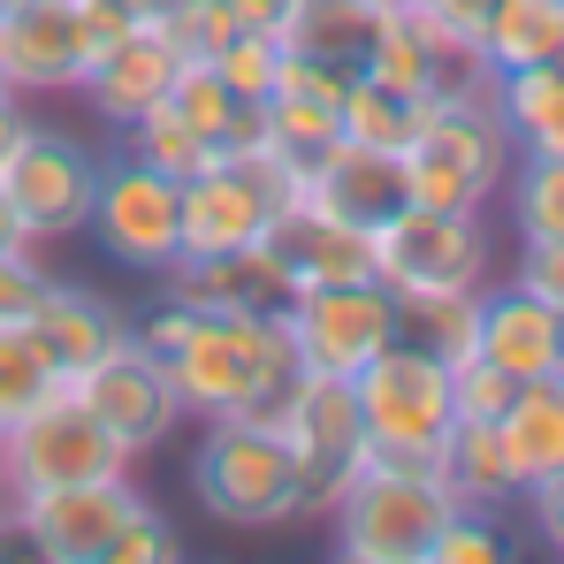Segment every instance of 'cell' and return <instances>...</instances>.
Listing matches in <instances>:
<instances>
[{
	"label": "cell",
	"mask_w": 564,
	"mask_h": 564,
	"mask_svg": "<svg viewBox=\"0 0 564 564\" xmlns=\"http://www.w3.org/2000/svg\"><path fill=\"white\" fill-rule=\"evenodd\" d=\"M69 397L93 412L99 427L130 451V458H145V451H161L176 427H184V397H176V381L169 367L153 359V344L130 328L115 351H99L85 375H69Z\"/></svg>",
	"instance_id": "cell-12"
},
{
	"label": "cell",
	"mask_w": 564,
	"mask_h": 564,
	"mask_svg": "<svg viewBox=\"0 0 564 564\" xmlns=\"http://www.w3.org/2000/svg\"><path fill=\"white\" fill-rule=\"evenodd\" d=\"M31 328H39V344H46V359L62 367V381L85 375L99 351H115L122 336H130V321L93 297L85 282H46V297H39V313H31Z\"/></svg>",
	"instance_id": "cell-20"
},
{
	"label": "cell",
	"mask_w": 564,
	"mask_h": 564,
	"mask_svg": "<svg viewBox=\"0 0 564 564\" xmlns=\"http://www.w3.org/2000/svg\"><path fill=\"white\" fill-rule=\"evenodd\" d=\"M8 8H23V0H0V15H8Z\"/></svg>",
	"instance_id": "cell-46"
},
{
	"label": "cell",
	"mask_w": 564,
	"mask_h": 564,
	"mask_svg": "<svg viewBox=\"0 0 564 564\" xmlns=\"http://www.w3.org/2000/svg\"><path fill=\"white\" fill-rule=\"evenodd\" d=\"M519 145L496 115V99H443L427 115V130L404 145V184H412V206H466V214H488L503 198V176H511Z\"/></svg>",
	"instance_id": "cell-5"
},
{
	"label": "cell",
	"mask_w": 564,
	"mask_h": 564,
	"mask_svg": "<svg viewBox=\"0 0 564 564\" xmlns=\"http://www.w3.org/2000/svg\"><path fill=\"white\" fill-rule=\"evenodd\" d=\"M176 557H184V542H176V527H169L153 503H145V511L115 534V550H107V564H176Z\"/></svg>",
	"instance_id": "cell-38"
},
{
	"label": "cell",
	"mask_w": 564,
	"mask_h": 564,
	"mask_svg": "<svg viewBox=\"0 0 564 564\" xmlns=\"http://www.w3.org/2000/svg\"><path fill=\"white\" fill-rule=\"evenodd\" d=\"M367 8H375V15H404L412 0H367Z\"/></svg>",
	"instance_id": "cell-44"
},
{
	"label": "cell",
	"mask_w": 564,
	"mask_h": 564,
	"mask_svg": "<svg viewBox=\"0 0 564 564\" xmlns=\"http://www.w3.org/2000/svg\"><path fill=\"white\" fill-rule=\"evenodd\" d=\"M397 336L427 344L435 359H473L480 336V290H435V297H397Z\"/></svg>",
	"instance_id": "cell-29"
},
{
	"label": "cell",
	"mask_w": 564,
	"mask_h": 564,
	"mask_svg": "<svg viewBox=\"0 0 564 564\" xmlns=\"http://www.w3.org/2000/svg\"><path fill=\"white\" fill-rule=\"evenodd\" d=\"M161 39L184 54V62H214V46L237 31V15H229V0H161Z\"/></svg>",
	"instance_id": "cell-34"
},
{
	"label": "cell",
	"mask_w": 564,
	"mask_h": 564,
	"mask_svg": "<svg viewBox=\"0 0 564 564\" xmlns=\"http://www.w3.org/2000/svg\"><path fill=\"white\" fill-rule=\"evenodd\" d=\"M69 381L46 359L39 328H0V427H15L23 412H39L46 397H62Z\"/></svg>",
	"instance_id": "cell-30"
},
{
	"label": "cell",
	"mask_w": 564,
	"mask_h": 564,
	"mask_svg": "<svg viewBox=\"0 0 564 564\" xmlns=\"http://www.w3.org/2000/svg\"><path fill=\"white\" fill-rule=\"evenodd\" d=\"M511 557V542L496 534V511H451V527L435 534V557L427 564H503Z\"/></svg>",
	"instance_id": "cell-35"
},
{
	"label": "cell",
	"mask_w": 564,
	"mask_h": 564,
	"mask_svg": "<svg viewBox=\"0 0 564 564\" xmlns=\"http://www.w3.org/2000/svg\"><path fill=\"white\" fill-rule=\"evenodd\" d=\"M46 268L31 260V245H15V252H0V328H31V313H39V297H46Z\"/></svg>",
	"instance_id": "cell-36"
},
{
	"label": "cell",
	"mask_w": 564,
	"mask_h": 564,
	"mask_svg": "<svg viewBox=\"0 0 564 564\" xmlns=\"http://www.w3.org/2000/svg\"><path fill=\"white\" fill-rule=\"evenodd\" d=\"M511 389H519V381L496 375L488 359H458V367H451V404H458V420H496V412L511 404Z\"/></svg>",
	"instance_id": "cell-37"
},
{
	"label": "cell",
	"mask_w": 564,
	"mask_h": 564,
	"mask_svg": "<svg viewBox=\"0 0 564 564\" xmlns=\"http://www.w3.org/2000/svg\"><path fill=\"white\" fill-rule=\"evenodd\" d=\"M527 511H534V534L564 557V473H550V480L527 488Z\"/></svg>",
	"instance_id": "cell-39"
},
{
	"label": "cell",
	"mask_w": 564,
	"mask_h": 564,
	"mask_svg": "<svg viewBox=\"0 0 564 564\" xmlns=\"http://www.w3.org/2000/svg\"><path fill=\"white\" fill-rule=\"evenodd\" d=\"M557 69H564V54H557Z\"/></svg>",
	"instance_id": "cell-48"
},
{
	"label": "cell",
	"mask_w": 564,
	"mask_h": 564,
	"mask_svg": "<svg viewBox=\"0 0 564 564\" xmlns=\"http://www.w3.org/2000/svg\"><path fill=\"white\" fill-rule=\"evenodd\" d=\"M375 39H381V15L367 0H297V23H290L282 46H297V54H313V62L359 77V69L375 62Z\"/></svg>",
	"instance_id": "cell-26"
},
{
	"label": "cell",
	"mask_w": 564,
	"mask_h": 564,
	"mask_svg": "<svg viewBox=\"0 0 564 564\" xmlns=\"http://www.w3.org/2000/svg\"><path fill=\"white\" fill-rule=\"evenodd\" d=\"M130 153H138V161H153V169H161V176H176V184H191L198 169H214V161H221V153L191 130L169 99H161V107H145V115L130 122Z\"/></svg>",
	"instance_id": "cell-31"
},
{
	"label": "cell",
	"mask_w": 564,
	"mask_h": 564,
	"mask_svg": "<svg viewBox=\"0 0 564 564\" xmlns=\"http://www.w3.org/2000/svg\"><path fill=\"white\" fill-rule=\"evenodd\" d=\"M443 480H451V496L466 511H503V503L527 496L511 458H503L496 420H451V435H443Z\"/></svg>",
	"instance_id": "cell-24"
},
{
	"label": "cell",
	"mask_w": 564,
	"mask_h": 564,
	"mask_svg": "<svg viewBox=\"0 0 564 564\" xmlns=\"http://www.w3.org/2000/svg\"><path fill=\"white\" fill-rule=\"evenodd\" d=\"M93 229L107 245V260L138 268V275H161L176 268L184 252V184L161 176L153 161H99V191H93Z\"/></svg>",
	"instance_id": "cell-10"
},
{
	"label": "cell",
	"mask_w": 564,
	"mask_h": 564,
	"mask_svg": "<svg viewBox=\"0 0 564 564\" xmlns=\"http://www.w3.org/2000/svg\"><path fill=\"white\" fill-rule=\"evenodd\" d=\"M282 328H290L305 375L351 381L375 351L397 344V290L375 282V275L328 282V290H297V297H282Z\"/></svg>",
	"instance_id": "cell-9"
},
{
	"label": "cell",
	"mask_w": 564,
	"mask_h": 564,
	"mask_svg": "<svg viewBox=\"0 0 564 564\" xmlns=\"http://www.w3.org/2000/svg\"><path fill=\"white\" fill-rule=\"evenodd\" d=\"M0 184H8V206L23 221L31 245L46 237H77L93 221V191H99V153L69 130H46V122H23V138L8 145L0 161Z\"/></svg>",
	"instance_id": "cell-8"
},
{
	"label": "cell",
	"mask_w": 564,
	"mask_h": 564,
	"mask_svg": "<svg viewBox=\"0 0 564 564\" xmlns=\"http://www.w3.org/2000/svg\"><path fill=\"white\" fill-rule=\"evenodd\" d=\"M15 245H31V237H23V221H15V206H8V184H0V252H15Z\"/></svg>",
	"instance_id": "cell-43"
},
{
	"label": "cell",
	"mask_w": 564,
	"mask_h": 564,
	"mask_svg": "<svg viewBox=\"0 0 564 564\" xmlns=\"http://www.w3.org/2000/svg\"><path fill=\"white\" fill-rule=\"evenodd\" d=\"M176 69H184V54L161 39V23H138V31H122L93 69H85V85H77V93L93 99L107 122H122V130H130L145 107H161V99L176 93Z\"/></svg>",
	"instance_id": "cell-18"
},
{
	"label": "cell",
	"mask_w": 564,
	"mask_h": 564,
	"mask_svg": "<svg viewBox=\"0 0 564 564\" xmlns=\"http://www.w3.org/2000/svg\"><path fill=\"white\" fill-rule=\"evenodd\" d=\"M496 115H503V130H511L519 153L564 161V69L557 62L503 69V77H496Z\"/></svg>",
	"instance_id": "cell-25"
},
{
	"label": "cell",
	"mask_w": 564,
	"mask_h": 564,
	"mask_svg": "<svg viewBox=\"0 0 564 564\" xmlns=\"http://www.w3.org/2000/svg\"><path fill=\"white\" fill-rule=\"evenodd\" d=\"M0 451H8V427H0Z\"/></svg>",
	"instance_id": "cell-47"
},
{
	"label": "cell",
	"mask_w": 564,
	"mask_h": 564,
	"mask_svg": "<svg viewBox=\"0 0 564 564\" xmlns=\"http://www.w3.org/2000/svg\"><path fill=\"white\" fill-rule=\"evenodd\" d=\"M297 198L336 214V221H359V229H381L397 206H412V184H404V153H375V145H351V138H328L321 153L297 161Z\"/></svg>",
	"instance_id": "cell-16"
},
{
	"label": "cell",
	"mask_w": 564,
	"mask_h": 564,
	"mask_svg": "<svg viewBox=\"0 0 564 564\" xmlns=\"http://www.w3.org/2000/svg\"><path fill=\"white\" fill-rule=\"evenodd\" d=\"M138 336L153 344V359L169 367L184 412L221 420V412H260L275 420L282 397L305 381L297 344L282 328V305H237V313H206V305H176L161 297Z\"/></svg>",
	"instance_id": "cell-1"
},
{
	"label": "cell",
	"mask_w": 564,
	"mask_h": 564,
	"mask_svg": "<svg viewBox=\"0 0 564 564\" xmlns=\"http://www.w3.org/2000/svg\"><path fill=\"white\" fill-rule=\"evenodd\" d=\"M458 496L435 466H389L367 458L359 480L336 496L328 527H336V557L351 564H427L435 557V534L451 527Z\"/></svg>",
	"instance_id": "cell-2"
},
{
	"label": "cell",
	"mask_w": 564,
	"mask_h": 564,
	"mask_svg": "<svg viewBox=\"0 0 564 564\" xmlns=\"http://www.w3.org/2000/svg\"><path fill=\"white\" fill-rule=\"evenodd\" d=\"M496 435H503V458H511V473H519V488L564 473V375L519 381L511 404L496 412Z\"/></svg>",
	"instance_id": "cell-21"
},
{
	"label": "cell",
	"mask_w": 564,
	"mask_h": 564,
	"mask_svg": "<svg viewBox=\"0 0 564 564\" xmlns=\"http://www.w3.org/2000/svg\"><path fill=\"white\" fill-rule=\"evenodd\" d=\"M169 107H176L191 130H198L214 153H221V130H229V115L245 107V93H229L214 62H184V69H176V93H169Z\"/></svg>",
	"instance_id": "cell-32"
},
{
	"label": "cell",
	"mask_w": 564,
	"mask_h": 564,
	"mask_svg": "<svg viewBox=\"0 0 564 564\" xmlns=\"http://www.w3.org/2000/svg\"><path fill=\"white\" fill-rule=\"evenodd\" d=\"M0 542H8V473H0Z\"/></svg>",
	"instance_id": "cell-45"
},
{
	"label": "cell",
	"mask_w": 564,
	"mask_h": 564,
	"mask_svg": "<svg viewBox=\"0 0 564 564\" xmlns=\"http://www.w3.org/2000/svg\"><path fill=\"white\" fill-rule=\"evenodd\" d=\"M503 214H511L519 245H564V161L519 153L503 176Z\"/></svg>",
	"instance_id": "cell-28"
},
{
	"label": "cell",
	"mask_w": 564,
	"mask_h": 564,
	"mask_svg": "<svg viewBox=\"0 0 564 564\" xmlns=\"http://www.w3.org/2000/svg\"><path fill=\"white\" fill-rule=\"evenodd\" d=\"M252 252L268 260V275L282 282V297L297 290H328V282H367L375 275V229L359 221H336L305 198H282L275 214L260 221Z\"/></svg>",
	"instance_id": "cell-14"
},
{
	"label": "cell",
	"mask_w": 564,
	"mask_h": 564,
	"mask_svg": "<svg viewBox=\"0 0 564 564\" xmlns=\"http://www.w3.org/2000/svg\"><path fill=\"white\" fill-rule=\"evenodd\" d=\"M275 427H282V443H290V466H297V519H328L336 496L367 466V420H359L351 381L305 375L282 397Z\"/></svg>",
	"instance_id": "cell-7"
},
{
	"label": "cell",
	"mask_w": 564,
	"mask_h": 564,
	"mask_svg": "<svg viewBox=\"0 0 564 564\" xmlns=\"http://www.w3.org/2000/svg\"><path fill=\"white\" fill-rule=\"evenodd\" d=\"M23 122H31V115H23V93H8V85H0V161H8V145L23 138Z\"/></svg>",
	"instance_id": "cell-42"
},
{
	"label": "cell",
	"mask_w": 564,
	"mask_h": 564,
	"mask_svg": "<svg viewBox=\"0 0 564 564\" xmlns=\"http://www.w3.org/2000/svg\"><path fill=\"white\" fill-rule=\"evenodd\" d=\"M473 359H488L496 375H511V381L564 375V313L550 305V297H534L527 282L480 290V336H473Z\"/></svg>",
	"instance_id": "cell-17"
},
{
	"label": "cell",
	"mask_w": 564,
	"mask_h": 564,
	"mask_svg": "<svg viewBox=\"0 0 564 564\" xmlns=\"http://www.w3.org/2000/svg\"><path fill=\"white\" fill-rule=\"evenodd\" d=\"M191 496L221 527H297V466L275 420L260 412H221L198 435Z\"/></svg>",
	"instance_id": "cell-3"
},
{
	"label": "cell",
	"mask_w": 564,
	"mask_h": 564,
	"mask_svg": "<svg viewBox=\"0 0 564 564\" xmlns=\"http://www.w3.org/2000/svg\"><path fill=\"white\" fill-rule=\"evenodd\" d=\"M496 237L488 214L466 206H397L375 229V282L397 297H435V290H488Z\"/></svg>",
	"instance_id": "cell-6"
},
{
	"label": "cell",
	"mask_w": 564,
	"mask_h": 564,
	"mask_svg": "<svg viewBox=\"0 0 564 564\" xmlns=\"http://www.w3.org/2000/svg\"><path fill=\"white\" fill-rule=\"evenodd\" d=\"M93 69L77 0H23L0 15V85L8 93H77Z\"/></svg>",
	"instance_id": "cell-15"
},
{
	"label": "cell",
	"mask_w": 564,
	"mask_h": 564,
	"mask_svg": "<svg viewBox=\"0 0 564 564\" xmlns=\"http://www.w3.org/2000/svg\"><path fill=\"white\" fill-rule=\"evenodd\" d=\"M214 69H221V85L245 99H268L275 93V69H282V39H268V31H229L221 46H214Z\"/></svg>",
	"instance_id": "cell-33"
},
{
	"label": "cell",
	"mask_w": 564,
	"mask_h": 564,
	"mask_svg": "<svg viewBox=\"0 0 564 564\" xmlns=\"http://www.w3.org/2000/svg\"><path fill=\"white\" fill-rule=\"evenodd\" d=\"M435 107H443L435 93H412V85H389L375 69H359V77L344 85V138H351V145H375V153H404V145L427 130Z\"/></svg>",
	"instance_id": "cell-23"
},
{
	"label": "cell",
	"mask_w": 564,
	"mask_h": 564,
	"mask_svg": "<svg viewBox=\"0 0 564 564\" xmlns=\"http://www.w3.org/2000/svg\"><path fill=\"white\" fill-rule=\"evenodd\" d=\"M480 54L488 69H534V62H557L564 54V0H496L480 15Z\"/></svg>",
	"instance_id": "cell-27"
},
{
	"label": "cell",
	"mask_w": 564,
	"mask_h": 564,
	"mask_svg": "<svg viewBox=\"0 0 564 564\" xmlns=\"http://www.w3.org/2000/svg\"><path fill=\"white\" fill-rule=\"evenodd\" d=\"M130 480H77V488H8V534L46 564H107L115 534L138 519Z\"/></svg>",
	"instance_id": "cell-11"
},
{
	"label": "cell",
	"mask_w": 564,
	"mask_h": 564,
	"mask_svg": "<svg viewBox=\"0 0 564 564\" xmlns=\"http://www.w3.org/2000/svg\"><path fill=\"white\" fill-rule=\"evenodd\" d=\"M420 15H435V23H458V31H473L480 39V15L496 8V0H412Z\"/></svg>",
	"instance_id": "cell-41"
},
{
	"label": "cell",
	"mask_w": 564,
	"mask_h": 564,
	"mask_svg": "<svg viewBox=\"0 0 564 564\" xmlns=\"http://www.w3.org/2000/svg\"><path fill=\"white\" fill-rule=\"evenodd\" d=\"M344 85H351L344 69H328V62L282 46L275 93H268V130H275V145L290 153V161L321 153L328 138H344Z\"/></svg>",
	"instance_id": "cell-19"
},
{
	"label": "cell",
	"mask_w": 564,
	"mask_h": 564,
	"mask_svg": "<svg viewBox=\"0 0 564 564\" xmlns=\"http://www.w3.org/2000/svg\"><path fill=\"white\" fill-rule=\"evenodd\" d=\"M130 451L99 427L93 412L62 389L46 397L39 412H23L8 427V451H0V473L8 488H77V480H130Z\"/></svg>",
	"instance_id": "cell-13"
},
{
	"label": "cell",
	"mask_w": 564,
	"mask_h": 564,
	"mask_svg": "<svg viewBox=\"0 0 564 564\" xmlns=\"http://www.w3.org/2000/svg\"><path fill=\"white\" fill-rule=\"evenodd\" d=\"M229 15H237L245 31H268V39H290V23H297V0H229Z\"/></svg>",
	"instance_id": "cell-40"
},
{
	"label": "cell",
	"mask_w": 564,
	"mask_h": 564,
	"mask_svg": "<svg viewBox=\"0 0 564 564\" xmlns=\"http://www.w3.org/2000/svg\"><path fill=\"white\" fill-rule=\"evenodd\" d=\"M161 297L176 305H206V313H237V305H282V282L268 275V260L245 245V252H206V260H176L161 268Z\"/></svg>",
	"instance_id": "cell-22"
},
{
	"label": "cell",
	"mask_w": 564,
	"mask_h": 564,
	"mask_svg": "<svg viewBox=\"0 0 564 564\" xmlns=\"http://www.w3.org/2000/svg\"><path fill=\"white\" fill-rule=\"evenodd\" d=\"M351 397H359V420H367V458L443 473V435L458 420V404H451V359H435L427 344L397 336L389 351H375L351 375Z\"/></svg>",
	"instance_id": "cell-4"
}]
</instances>
